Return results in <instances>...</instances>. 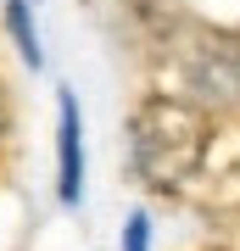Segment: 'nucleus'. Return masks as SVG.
Here are the masks:
<instances>
[{"label": "nucleus", "instance_id": "f257e3e1", "mask_svg": "<svg viewBox=\"0 0 240 251\" xmlns=\"http://www.w3.org/2000/svg\"><path fill=\"white\" fill-rule=\"evenodd\" d=\"M129 151H134V168H140L145 184L157 190H173L185 184L190 173L201 168V151H207V117L185 100H145L134 112V128H129Z\"/></svg>", "mask_w": 240, "mask_h": 251}, {"label": "nucleus", "instance_id": "f03ea898", "mask_svg": "<svg viewBox=\"0 0 240 251\" xmlns=\"http://www.w3.org/2000/svg\"><path fill=\"white\" fill-rule=\"evenodd\" d=\"M190 84L218 106H235L240 100V45L235 39H207L201 56L190 62Z\"/></svg>", "mask_w": 240, "mask_h": 251}, {"label": "nucleus", "instance_id": "7ed1b4c3", "mask_svg": "<svg viewBox=\"0 0 240 251\" xmlns=\"http://www.w3.org/2000/svg\"><path fill=\"white\" fill-rule=\"evenodd\" d=\"M56 151H62V201L73 206L84 196V145H79V106L62 95V128H56Z\"/></svg>", "mask_w": 240, "mask_h": 251}, {"label": "nucleus", "instance_id": "20e7f679", "mask_svg": "<svg viewBox=\"0 0 240 251\" xmlns=\"http://www.w3.org/2000/svg\"><path fill=\"white\" fill-rule=\"evenodd\" d=\"M6 23H11V34H17V50H23V62H28V67H39V45H34V28H28V6H23V0H11Z\"/></svg>", "mask_w": 240, "mask_h": 251}, {"label": "nucleus", "instance_id": "39448f33", "mask_svg": "<svg viewBox=\"0 0 240 251\" xmlns=\"http://www.w3.org/2000/svg\"><path fill=\"white\" fill-rule=\"evenodd\" d=\"M123 246H129V251H145V212H134V218H129V234H123Z\"/></svg>", "mask_w": 240, "mask_h": 251}]
</instances>
